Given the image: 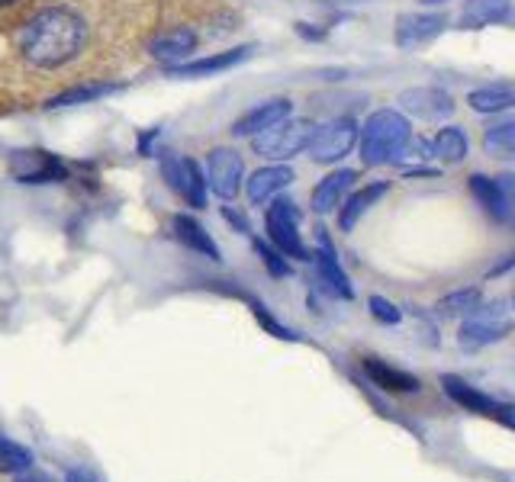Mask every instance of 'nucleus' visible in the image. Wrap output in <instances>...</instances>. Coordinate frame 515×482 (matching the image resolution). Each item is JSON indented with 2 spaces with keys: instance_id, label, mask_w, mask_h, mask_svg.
I'll return each instance as SVG.
<instances>
[{
  "instance_id": "nucleus-1",
  "label": "nucleus",
  "mask_w": 515,
  "mask_h": 482,
  "mask_svg": "<svg viewBox=\"0 0 515 482\" xmlns=\"http://www.w3.org/2000/svg\"><path fill=\"white\" fill-rule=\"evenodd\" d=\"M145 33V0H0V65L29 87L91 84Z\"/></svg>"
},
{
  "instance_id": "nucleus-2",
  "label": "nucleus",
  "mask_w": 515,
  "mask_h": 482,
  "mask_svg": "<svg viewBox=\"0 0 515 482\" xmlns=\"http://www.w3.org/2000/svg\"><path fill=\"white\" fill-rule=\"evenodd\" d=\"M412 139V126L403 113L396 110H377L367 116V123L361 126V161L364 168H384L393 164L396 152Z\"/></svg>"
},
{
  "instance_id": "nucleus-3",
  "label": "nucleus",
  "mask_w": 515,
  "mask_h": 482,
  "mask_svg": "<svg viewBox=\"0 0 515 482\" xmlns=\"http://www.w3.org/2000/svg\"><path fill=\"white\" fill-rule=\"evenodd\" d=\"M512 328H515V296L496 299L490 306H477L470 315H464L458 341L467 351H480L496 341H503Z\"/></svg>"
},
{
  "instance_id": "nucleus-4",
  "label": "nucleus",
  "mask_w": 515,
  "mask_h": 482,
  "mask_svg": "<svg viewBox=\"0 0 515 482\" xmlns=\"http://www.w3.org/2000/svg\"><path fill=\"white\" fill-rule=\"evenodd\" d=\"M316 123L313 119H284L277 123L274 129L255 135V155L261 158H271V161H287V158H297L300 152H306L313 145V135H316Z\"/></svg>"
},
{
  "instance_id": "nucleus-5",
  "label": "nucleus",
  "mask_w": 515,
  "mask_h": 482,
  "mask_svg": "<svg viewBox=\"0 0 515 482\" xmlns=\"http://www.w3.org/2000/svg\"><path fill=\"white\" fill-rule=\"evenodd\" d=\"M264 225H268V238L274 241V248L284 254V258L293 261H309V251L300 238V209L293 200L277 197L268 206V216H264Z\"/></svg>"
},
{
  "instance_id": "nucleus-6",
  "label": "nucleus",
  "mask_w": 515,
  "mask_h": 482,
  "mask_svg": "<svg viewBox=\"0 0 515 482\" xmlns=\"http://www.w3.org/2000/svg\"><path fill=\"white\" fill-rule=\"evenodd\" d=\"M361 139V126L351 116H338L332 123L319 126L313 135V145H309V158L316 164H335L345 155H351V148Z\"/></svg>"
},
{
  "instance_id": "nucleus-7",
  "label": "nucleus",
  "mask_w": 515,
  "mask_h": 482,
  "mask_svg": "<svg viewBox=\"0 0 515 482\" xmlns=\"http://www.w3.org/2000/svg\"><path fill=\"white\" fill-rule=\"evenodd\" d=\"M242 174H245V164H242L239 152H232V148H213L210 158H206V184L213 187L216 197H223V200L239 197Z\"/></svg>"
},
{
  "instance_id": "nucleus-8",
  "label": "nucleus",
  "mask_w": 515,
  "mask_h": 482,
  "mask_svg": "<svg viewBox=\"0 0 515 482\" xmlns=\"http://www.w3.org/2000/svg\"><path fill=\"white\" fill-rule=\"evenodd\" d=\"M10 171L20 184H55L65 180L68 168L55 155L42 152V148H29V152H13L10 155Z\"/></svg>"
},
{
  "instance_id": "nucleus-9",
  "label": "nucleus",
  "mask_w": 515,
  "mask_h": 482,
  "mask_svg": "<svg viewBox=\"0 0 515 482\" xmlns=\"http://www.w3.org/2000/svg\"><path fill=\"white\" fill-rule=\"evenodd\" d=\"M316 241H319V251H316V267H319V280H322V290L335 299H355V286H351L348 274L342 270L335 258V248H332V238L326 235V229L316 232Z\"/></svg>"
},
{
  "instance_id": "nucleus-10",
  "label": "nucleus",
  "mask_w": 515,
  "mask_h": 482,
  "mask_svg": "<svg viewBox=\"0 0 515 482\" xmlns=\"http://www.w3.org/2000/svg\"><path fill=\"white\" fill-rule=\"evenodd\" d=\"M445 26H448V17H441V13H403V17L396 20L393 39L400 49H419V45L445 33Z\"/></svg>"
},
{
  "instance_id": "nucleus-11",
  "label": "nucleus",
  "mask_w": 515,
  "mask_h": 482,
  "mask_svg": "<svg viewBox=\"0 0 515 482\" xmlns=\"http://www.w3.org/2000/svg\"><path fill=\"white\" fill-rule=\"evenodd\" d=\"M197 45H200V36L194 33V29H190V26H174V29H165V33L152 36L149 52H152V58H158L161 65L174 68V65L187 62V58L197 52Z\"/></svg>"
},
{
  "instance_id": "nucleus-12",
  "label": "nucleus",
  "mask_w": 515,
  "mask_h": 482,
  "mask_svg": "<svg viewBox=\"0 0 515 482\" xmlns=\"http://www.w3.org/2000/svg\"><path fill=\"white\" fill-rule=\"evenodd\" d=\"M400 107L419 119H448L454 113V97L441 87H409L400 94Z\"/></svg>"
},
{
  "instance_id": "nucleus-13",
  "label": "nucleus",
  "mask_w": 515,
  "mask_h": 482,
  "mask_svg": "<svg viewBox=\"0 0 515 482\" xmlns=\"http://www.w3.org/2000/svg\"><path fill=\"white\" fill-rule=\"evenodd\" d=\"M290 110H293V103L287 97L264 100V103H258L255 110H248L245 116L235 119L232 135H252V139H255V135L274 129L277 123H284V119L290 116Z\"/></svg>"
},
{
  "instance_id": "nucleus-14",
  "label": "nucleus",
  "mask_w": 515,
  "mask_h": 482,
  "mask_svg": "<svg viewBox=\"0 0 515 482\" xmlns=\"http://www.w3.org/2000/svg\"><path fill=\"white\" fill-rule=\"evenodd\" d=\"M441 386H445V393H448L454 402H458L461 409H467V412L499 418V415H503V409H506L503 402H496V399H490L487 393H480L477 386H470L467 380H461V376L445 373V376H441Z\"/></svg>"
},
{
  "instance_id": "nucleus-15",
  "label": "nucleus",
  "mask_w": 515,
  "mask_h": 482,
  "mask_svg": "<svg viewBox=\"0 0 515 482\" xmlns=\"http://www.w3.org/2000/svg\"><path fill=\"white\" fill-rule=\"evenodd\" d=\"M361 367H364L367 376H371V383L384 389V393H396V396L419 393V380H416V376L406 373V370H400V367H390L387 360H380V357H364Z\"/></svg>"
},
{
  "instance_id": "nucleus-16",
  "label": "nucleus",
  "mask_w": 515,
  "mask_h": 482,
  "mask_svg": "<svg viewBox=\"0 0 515 482\" xmlns=\"http://www.w3.org/2000/svg\"><path fill=\"white\" fill-rule=\"evenodd\" d=\"M355 180H358V171H351V168H342L329 177H322L313 187V209L316 213L326 216V213H332V209L342 206L345 197L351 193V187H355Z\"/></svg>"
},
{
  "instance_id": "nucleus-17",
  "label": "nucleus",
  "mask_w": 515,
  "mask_h": 482,
  "mask_svg": "<svg viewBox=\"0 0 515 482\" xmlns=\"http://www.w3.org/2000/svg\"><path fill=\"white\" fill-rule=\"evenodd\" d=\"M252 55V45H242V49H229V52H219L210 58H197V62H184V65H174L171 68V78H203V74H216V71H229L239 62Z\"/></svg>"
},
{
  "instance_id": "nucleus-18",
  "label": "nucleus",
  "mask_w": 515,
  "mask_h": 482,
  "mask_svg": "<svg viewBox=\"0 0 515 482\" xmlns=\"http://www.w3.org/2000/svg\"><path fill=\"white\" fill-rule=\"evenodd\" d=\"M290 184H293V168H287V164H271V168H261L248 177L245 193L252 203H264V200L277 197V193Z\"/></svg>"
},
{
  "instance_id": "nucleus-19",
  "label": "nucleus",
  "mask_w": 515,
  "mask_h": 482,
  "mask_svg": "<svg viewBox=\"0 0 515 482\" xmlns=\"http://www.w3.org/2000/svg\"><path fill=\"white\" fill-rule=\"evenodd\" d=\"M387 190H390V187L384 184V180H380V184H367V187H361V190H355V193H348L345 203H342V209H338V229H342V232H351V229H355L358 219H361L380 197H384Z\"/></svg>"
},
{
  "instance_id": "nucleus-20",
  "label": "nucleus",
  "mask_w": 515,
  "mask_h": 482,
  "mask_svg": "<svg viewBox=\"0 0 515 482\" xmlns=\"http://www.w3.org/2000/svg\"><path fill=\"white\" fill-rule=\"evenodd\" d=\"M171 229H174V238H178L181 245H187L190 251H197V254H203V258H210V261H219V245H216L213 235L206 232L194 216H174Z\"/></svg>"
},
{
  "instance_id": "nucleus-21",
  "label": "nucleus",
  "mask_w": 515,
  "mask_h": 482,
  "mask_svg": "<svg viewBox=\"0 0 515 482\" xmlns=\"http://www.w3.org/2000/svg\"><path fill=\"white\" fill-rule=\"evenodd\" d=\"M512 10V0H464L461 10V26L480 29L490 23H503Z\"/></svg>"
},
{
  "instance_id": "nucleus-22",
  "label": "nucleus",
  "mask_w": 515,
  "mask_h": 482,
  "mask_svg": "<svg viewBox=\"0 0 515 482\" xmlns=\"http://www.w3.org/2000/svg\"><path fill=\"white\" fill-rule=\"evenodd\" d=\"M467 103H470V110L483 113V116L503 113V110H512L515 107V87H506V84L477 87V90H470Z\"/></svg>"
},
{
  "instance_id": "nucleus-23",
  "label": "nucleus",
  "mask_w": 515,
  "mask_h": 482,
  "mask_svg": "<svg viewBox=\"0 0 515 482\" xmlns=\"http://www.w3.org/2000/svg\"><path fill=\"white\" fill-rule=\"evenodd\" d=\"M116 90H123V84H110V81H91V84H75L68 90H58L49 97L46 107H78V103H94L100 97H110Z\"/></svg>"
},
{
  "instance_id": "nucleus-24",
  "label": "nucleus",
  "mask_w": 515,
  "mask_h": 482,
  "mask_svg": "<svg viewBox=\"0 0 515 482\" xmlns=\"http://www.w3.org/2000/svg\"><path fill=\"white\" fill-rule=\"evenodd\" d=\"M432 145H435V158H441L445 164H461L467 158V148H470L461 126H445L432 139Z\"/></svg>"
},
{
  "instance_id": "nucleus-25",
  "label": "nucleus",
  "mask_w": 515,
  "mask_h": 482,
  "mask_svg": "<svg viewBox=\"0 0 515 482\" xmlns=\"http://www.w3.org/2000/svg\"><path fill=\"white\" fill-rule=\"evenodd\" d=\"M483 148L493 158H506L515 161V119H506V123H496L483 135Z\"/></svg>"
},
{
  "instance_id": "nucleus-26",
  "label": "nucleus",
  "mask_w": 515,
  "mask_h": 482,
  "mask_svg": "<svg viewBox=\"0 0 515 482\" xmlns=\"http://www.w3.org/2000/svg\"><path fill=\"white\" fill-rule=\"evenodd\" d=\"M206 177L200 174V164L194 158H184V180H181V190H178V197L187 200V206H194V209H203L206 206Z\"/></svg>"
},
{
  "instance_id": "nucleus-27",
  "label": "nucleus",
  "mask_w": 515,
  "mask_h": 482,
  "mask_svg": "<svg viewBox=\"0 0 515 482\" xmlns=\"http://www.w3.org/2000/svg\"><path fill=\"white\" fill-rule=\"evenodd\" d=\"M496 190H499V203H496V216H493V222L515 229V174H512V171L499 174V177H496Z\"/></svg>"
},
{
  "instance_id": "nucleus-28",
  "label": "nucleus",
  "mask_w": 515,
  "mask_h": 482,
  "mask_svg": "<svg viewBox=\"0 0 515 482\" xmlns=\"http://www.w3.org/2000/svg\"><path fill=\"white\" fill-rule=\"evenodd\" d=\"M26 470H33V454H29V450L17 441L0 438V473L20 476Z\"/></svg>"
},
{
  "instance_id": "nucleus-29",
  "label": "nucleus",
  "mask_w": 515,
  "mask_h": 482,
  "mask_svg": "<svg viewBox=\"0 0 515 482\" xmlns=\"http://www.w3.org/2000/svg\"><path fill=\"white\" fill-rule=\"evenodd\" d=\"M480 303H483V296H480L477 286H467V290H458V293L441 296L435 309H438L441 315H470Z\"/></svg>"
},
{
  "instance_id": "nucleus-30",
  "label": "nucleus",
  "mask_w": 515,
  "mask_h": 482,
  "mask_svg": "<svg viewBox=\"0 0 515 482\" xmlns=\"http://www.w3.org/2000/svg\"><path fill=\"white\" fill-rule=\"evenodd\" d=\"M432 158H435V145L429 139H416V135H412V139L400 148V152H396L393 164H400L403 171H412V164H416V161H422L425 168H429Z\"/></svg>"
},
{
  "instance_id": "nucleus-31",
  "label": "nucleus",
  "mask_w": 515,
  "mask_h": 482,
  "mask_svg": "<svg viewBox=\"0 0 515 482\" xmlns=\"http://www.w3.org/2000/svg\"><path fill=\"white\" fill-rule=\"evenodd\" d=\"M255 251H258L261 264L268 267L271 277H290V264L284 261L281 251H274L271 245H264V241H258V238H255Z\"/></svg>"
},
{
  "instance_id": "nucleus-32",
  "label": "nucleus",
  "mask_w": 515,
  "mask_h": 482,
  "mask_svg": "<svg viewBox=\"0 0 515 482\" xmlns=\"http://www.w3.org/2000/svg\"><path fill=\"white\" fill-rule=\"evenodd\" d=\"M367 306H371V315L377 322H384V325H400L403 322V309L393 306L390 299H384V296H371V299H367Z\"/></svg>"
},
{
  "instance_id": "nucleus-33",
  "label": "nucleus",
  "mask_w": 515,
  "mask_h": 482,
  "mask_svg": "<svg viewBox=\"0 0 515 482\" xmlns=\"http://www.w3.org/2000/svg\"><path fill=\"white\" fill-rule=\"evenodd\" d=\"M252 312H255V319H258V322H261L264 328H268L274 338H281V341H297V335H293L290 328H284V325L277 322V319H274V315H271L268 309H264L261 303H255V299H252Z\"/></svg>"
},
{
  "instance_id": "nucleus-34",
  "label": "nucleus",
  "mask_w": 515,
  "mask_h": 482,
  "mask_svg": "<svg viewBox=\"0 0 515 482\" xmlns=\"http://www.w3.org/2000/svg\"><path fill=\"white\" fill-rule=\"evenodd\" d=\"M223 216H226V222H232L235 225V229H239V232H252V225H248V219L242 216V213H235V209L232 206H223Z\"/></svg>"
},
{
  "instance_id": "nucleus-35",
  "label": "nucleus",
  "mask_w": 515,
  "mask_h": 482,
  "mask_svg": "<svg viewBox=\"0 0 515 482\" xmlns=\"http://www.w3.org/2000/svg\"><path fill=\"white\" fill-rule=\"evenodd\" d=\"M65 482H97V479H94V473H87L84 466H71L68 476H65Z\"/></svg>"
},
{
  "instance_id": "nucleus-36",
  "label": "nucleus",
  "mask_w": 515,
  "mask_h": 482,
  "mask_svg": "<svg viewBox=\"0 0 515 482\" xmlns=\"http://www.w3.org/2000/svg\"><path fill=\"white\" fill-rule=\"evenodd\" d=\"M309 26H313V23H297V33L306 36V39H322V36H326V29H309Z\"/></svg>"
},
{
  "instance_id": "nucleus-37",
  "label": "nucleus",
  "mask_w": 515,
  "mask_h": 482,
  "mask_svg": "<svg viewBox=\"0 0 515 482\" xmlns=\"http://www.w3.org/2000/svg\"><path fill=\"white\" fill-rule=\"evenodd\" d=\"M17 482H55V479L46 476V473H29V470H26V473L17 476Z\"/></svg>"
},
{
  "instance_id": "nucleus-38",
  "label": "nucleus",
  "mask_w": 515,
  "mask_h": 482,
  "mask_svg": "<svg viewBox=\"0 0 515 482\" xmlns=\"http://www.w3.org/2000/svg\"><path fill=\"white\" fill-rule=\"evenodd\" d=\"M351 4H355V0H351Z\"/></svg>"
}]
</instances>
